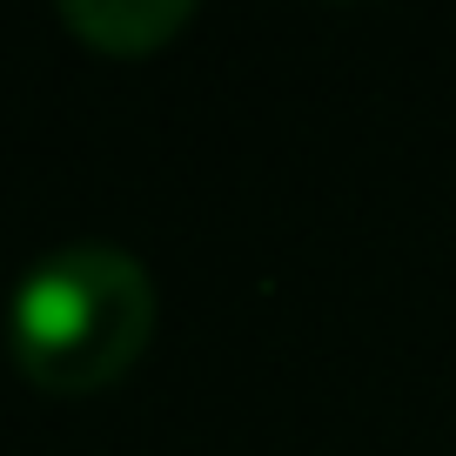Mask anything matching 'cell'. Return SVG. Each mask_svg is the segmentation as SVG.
Masks as SVG:
<instances>
[{
	"label": "cell",
	"mask_w": 456,
	"mask_h": 456,
	"mask_svg": "<svg viewBox=\"0 0 456 456\" xmlns=\"http://www.w3.org/2000/svg\"><path fill=\"white\" fill-rule=\"evenodd\" d=\"M161 296L114 242H68L41 256L7 296V356L47 396H101L155 342Z\"/></svg>",
	"instance_id": "cell-1"
},
{
	"label": "cell",
	"mask_w": 456,
	"mask_h": 456,
	"mask_svg": "<svg viewBox=\"0 0 456 456\" xmlns=\"http://www.w3.org/2000/svg\"><path fill=\"white\" fill-rule=\"evenodd\" d=\"M61 28L108 61H148L195 28L188 0H61Z\"/></svg>",
	"instance_id": "cell-2"
}]
</instances>
